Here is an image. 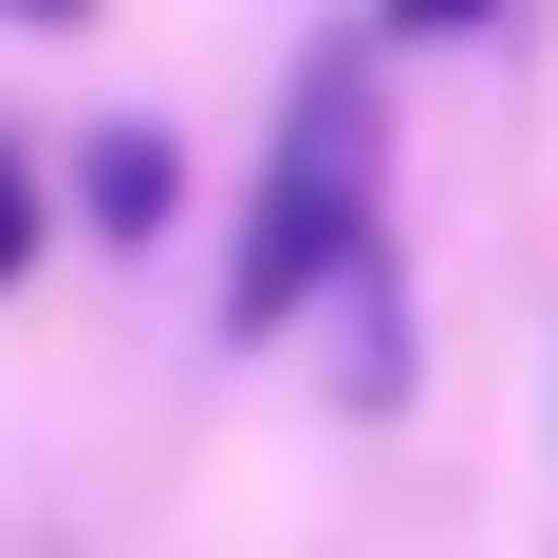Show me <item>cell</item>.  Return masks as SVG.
Returning <instances> with one entry per match:
<instances>
[{
    "mask_svg": "<svg viewBox=\"0 0 558 558\" xmlns=\"http://www.w3.org/2000/svg\"><path fill=\"white\" fill-rule=\"evenodd\" d=\"M373 149H391L373 75H354V57H317L299 94H279L260 186H242V242H223V336H299L336 279L373 260Z\"/></svg>",
    "mask_w": 558,
    "mask_h": 558,
    "instance_id": "6da1fadb",
    "label": "cell"
},
{
    "mask_svg": "<svg viewBox=\"0 0 558 558\" xmlns=\"http://www.w3.org/2000/svg\"><path fill=\"white\" fill-rule=\"evenodd\" d=\"M75 223H94V242H168V223H186V149H168L149 112H112V131L75 149Z\"/></svg>",
    "mask_w": 558,
    "mask_h": 558,
    "instance_id": "7a4b0ae2",
    "label": "cell"
},
{
    "mask_svg": "<svg viewBox=\"0 0 558 558\" xmlns=\"http://www.w3.org/2000/svg\"><path fill=\"white\" fill-rule=\"evenodd\" d=\"M38 223H57V186H38V149H20V131H0V299L38 279Z\"/></svg>",
    "mask_w": 558,
    "mask_h": 558,
    "instance_id": "3957f363",
    "label": "cell"
},
{
    "mask_svg": "<svg viewBox=\"0 0 558 558\" xmlns=\"http://www.w3.org/2000/svg\"><path fill=\"white\" fill-rule=\"evenodd\" d=\"M502 0H391V38H484Z\"/></svg>",
    "mask_w": 558,
    "mask_h": 558,
    "instance_id": "277c9868",
    "label": "cell"
}]
</instances>
